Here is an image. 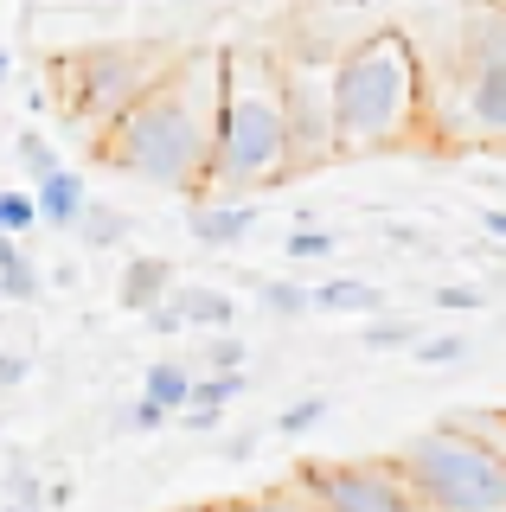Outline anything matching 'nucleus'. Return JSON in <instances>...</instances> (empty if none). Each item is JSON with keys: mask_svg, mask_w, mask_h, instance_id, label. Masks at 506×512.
<instances>
[{"mask_svg": "<svg viewBox=\"0 0 506 512\" xmlns=\"http://www.w3.org/2000/svg\"><path fill=\"white\" fill-rule=\"evenodd\" d=\"M218 109H225V45H186L116 122L90 141V160L129 173L141 186L199 199L218 148Z\"/></svg>", "mask_w": 506, "mask_h": 512, "instance_id": "obj_1", "label": "nucleus"}, {"mask_svg": "<svg viewBox=\"0 0 506 512\" xmlns=\"http://www.w3.org/2000/svg\"><path fill=\"white\" fill-rule=\"evenodd\" d=\"M334 122L340 154H385L430 135V77L410 32L378 26L353 39L334 64Z\"/></svg>", "mask_w": 506, "mask_h": 512, "instance_id": "obj_2", "label": "nucleus"}, {"mask_svg": "<svg viewBox=\"0 0 506 512\" xmlns=\"http://www.w3.org/2000/svg\"><path fill=\"white\" fill-rule=\"evenodd\" d=\"M289 180V103H282V58L257 45H225V109L205 192L250 199ZM199 192V199H205Z\"/></svg>", "mask_w": 506, "mask_h": 512, "instance_id": "obj_3", "label": "nucleus"}, {"mask_svg": "<svg viewBox=\"0 0 506 512\" xmlns=\"http://www.w3.org/2000/svg\"><path fill=\"white\" fill-rule=\"evenodd\" d=\"M180 52L186 45L173 39H97L52 52L45 58V109H58V122L77 141H97Z\"/></svg>", "mask_w": 506, "mask_h": 512, "instance_id": "obj_4", "label": "nucleus"}, {"mask_svg": "<svg viewBox=\"0 0 506 512\" xmlns=\"http://www.w3.org/2000/svg\"><path fill=\"white\" fill-rule=\"evenodd\" d=\"M423 512H506V448L436 423L398 448Z\"/></svg>", "mask_w": 506, "mask_h": 512, "instance_id": "obj_5", "label": "nucleus"}, {"mask_svg": "<svg viewBox=\"0 0 506 512\" xmlns=\"http://www.w3.org/2000/svg\"><path fill=\"white\" fill-rule=\"evenodd\" d=\"M436 135L462 148H506V13L487 0L462 20L455 116H436Z\"/></svg>", "mask_w": 506, "mask_h": 512, "instance_id": "obj_6", "label": "nucleus"}, {"mask_svg": "<svg viewBox=\"0 0 506 512\" xmlns=\"http://www.w3.org/2000/svg\"><path fill=\"white\" fill-rule=\"evenodd\" d=\"M334 58L295 52L282 58V103H289V180L321 173L340 160V122H334Z\"/></svg>", "mask_w": 506, "mask_h": 512, "instance_id": "obj_7", "label": "nucleus"}, {"mask_svg": "<svg viewBox=\"0 0 506 512\" xmlns=\"http://www.w3.org/2000/svg\"><path fill=\"white\" fill-rule=\"evenodd\" d=\"M295 487L314 500V512H423L398 455L366 461H302Z\"/></svg>", "mask_w": 506, "mask_h": 512, "instance_id": "obj_8", "label": "nucleus"}, {"mask_svg": "<svg viewBox=\"0 0 506 512\" xmlns=\"http://www.w3.org/2000/svg\"><path fill=\"white\" fill-rule=\"evenodd\" d=\"M186 231H193V244L205 250H237L250 231H257V205H244V199H193L186 205Z\"/></svg>", "mask_w": 506, "mask_h": 512, "instance_id": "obj_9", "label": "nucleus"}, {"mask_svg": "<svg viewBox=\"0 0 506 512\" xmlns=\"http://www.w3.org/2000/svg\"><path fill=\"white\" fill-rule=\"evenodd\" d=\"M244 391H250V372H199V378H193V397H186V410L173 416V423H180V429H199V436H205V429L225 423V410H231Z\"/></svg>", "mask_w": 506, "mask_h": 512, "instance_id": "obj_10", "label": "nucleus"}, {"mask_svg": "<svg viewBox=\"0 0 506 512\" xmlns=\"http://www.w3.org/2000/svg\"><path fill=\"white\" fill-rule=\"evenodd\" d=\"M173 282H180V276H173L167 256H129V263H122V276H116V301L129 314H154L173 295Z\"/></svg>", "mask_w": 506, "mask_h": 512, "instance_id": "obj_11", "label": "nucleus"}, {"mask_svg": "<svg viewBox=\"0 0 506 512\" xmlns=\"http://www.w3.org/2000/svg\"><path fill=\"white\" fill-rule=\"evenodd\" d=\"M167 308L180 314V327H205V333L237 327V301L225 295V288H205V282H173Z\"/></svg>", "mask_w": 506, "mask_h": 512, "instance_id": "obj_12", "label": "nucleus"}, {"mask_svg": "<svg viewBox=\"0 0 506 512\" xmlns=\"http://www.w3.org/2000/svg\"><path fill=\"white\" fill-rule=\"evenodd\" d=\"M33 199H39V224L77 231V218H84V205H90V186H84V173L58 167V173H45V180L33 186Z\"/></svg>", "mask_w": 506, "mask_h": 512, "instance_id": "obj_13", "label": "nucleus"}, {"mask_svg": "<svg viewBox=\"0 0 506 512\" xmlns=\"http://www.w3.org/2000/svg\"><path fill=\"white\" fill-rule=\"evenodd\" d=\"M385 308V288L359 282V276H334V282H314V314H378Z\"/></svg>", "mask_w": 506, "mask_h": 512, "instance_id": "obj_14", "label": "nucleus"}, {"mask_svg": "<svg viewBox=\"0 0 506 512\" xmlns=\"http://www.w3.org/2000/svg\"><path fill=\"white\" fill-rule=\"evenodd\" d=\"M193 365H186V359H154L148 365V378H141V397H154V404H161V410H173V416H180L186 410V397H193Z\"/></svg>", "mask_w": 506, "mask_h": 512, "instance_id": "obj_15", "label": "nucleus"}, {"mask_svg": "<svg viewBox=\"0 0 506 512\" xmlns=\"http://www.w3.org/2000/svg\"><path fill=\"white\" fill-rule=\"evenodd\" d=\"M0 295L39 301V263L26 250V237H7V231H0Z\"/></svg>", "mask_w": 506, "mask_h": 512, "instance_id": "obj_16", "label": "nucleus"}, {"mask_svg": "<svg viewBox=\"0 0 506 512\" xmlns=\"http://www.w3.org/2000/svg\"><path fill=\"white\" fill-rule=\"evenodd\" d=\"M205 512H314V500L295 480H282V487H263V493H244V500H218Z\"/></svg>", "mask_w": 506, "mask_h": 512, "instance_id": "obj_17", "label": "nucleus"}, {"mask_svg": "<svg viewBox=\"0 0 506 512\" xmlns=\"http://www.w3.org/2000/svg\"><path fill=\"white\" fill-rule=\"evenodd\" d=\"M257 301H263V314H276V320H302V314H314V288H308V282H289V276L257 282Z\"/></svg>", "mask_w": 506, "mask_h": 512, "instance_id": "obj_18", "label": "nucleus"}, {"mask_svg": "<svg viewBox=\"0 0 506 512\" xmlns=\"http://www.w3.org/2000/svg\"><path fill=\"white\" fill-rule=\"evenodd\" d=\"M77 237H84L90 250H116L122 237H129V218L116 212V205H103V199H90L84 205V218H77Z\"/></svg>", "mask_w": 506, "mask_h": 512, "instance_id": "obj_19", "label": "nucleus"}, {"mask_svg": "<svg viewBox=\"0 0 506 512\" xmlns=\"http://www.w3.org/2000/svg\"><path fill=\"white\" fill-rule=\"evenodd\" d=\"M13 160H20V167L33 173V186L45 180V173H58V167H65V160H58V148L39 135V128H20V135H13Z\"/></svg>", "mask_w": 506, "mask_h": 512, "instance_id": "obj_20", "label": "nucleus"}, {"mask_svg": "<svg viewBox=\"0 0 506 512\" xmlns=\"http://www.w3.org/2000/svg\"><path fill=\"white\" fill-rule=\"evenodd\" d=\"M327 410H334L327 397H295L289 410H276V423H270V429L295 442V436H308V429H321V423H327Z\"/></svg>", "mask_w": 506, "mask_h": 512, "instance_id": "obj_21", "label": "nucleus"}, {"mask_svg": "<svg viewBox=\"0 0 506 512\" xmlns=\"http://www.w3.org/2000/svg\"><path fill=\"white\" fill-rule=\"evenodd\" d=\"M282 250H289L295 263H314V256H334L340 250V231H334V224H295Z\"/></svg>", "mask_w": 506, "mask_h": 512, "instance_id": "obj_22", "label": "nucleus"}, {"mask_svg": "<svg viewBox=\"0 0 506 512\" xmlns=\"http://www.w3.org/2000/svg\"><path fill=\"white\" fill-rule=\"evenodd\" d=\"M410 359H417L423 372H442V365H462L468 359V340H462V333H430V340L410 346Z\"/></svg>", "mask_w": 506, "mask_h": 512, "instance_id": "obj_23", "label": "nucleus"}, {"mask_svg": "<svg viewBox=\"0 0 506 512\" xmlns=\"http://www.w3.org/2000/svg\"><path fill=\"white\" fill-rule=\"evenodd\" d=\"M33 224H39V199H33V192L0 186V231H7V237H26Z\"/></svg>", "mask_w": 506, "mask_h": 512, "instance_id": "obj_24", "label": "nucleus"}, {"mask_svg": "<svg viewBox=\"0 0 506 512\" xmlns=\"http://www.w3.org/2000/svg\"><path fill=\"white\" fill-rule=\"evenodd\" d=\"M244 359H250V346L237 340V333L225 327V333H212L205 340V352H199V372H244Z\"/></svg>", "mask_w": 506, "mask_h": 512, "instance_id": "obj_25", "label": "nucleus"}, {"mask_svg": "<svg viewBox=\"0 0 506 512\" xmlns=\"http://www.w3.org/2000/svg\"><path fill=\"white\" fill-rule=\"evenodd\" d=\"M167 423H173V410H161L154 397H135V404L116 410V429H122V436H154V429H167Z\"/></svg>", "mask_w": 506, "mask_h": 512, "instance_id": "obj_26", "label": "nucleus"}, {"mask_svg": "<svg viewBox=\"0 0 506 512\" xmlns=\"http://www.w3.org/2000/svg\"><path fill=\"white\" fill-rule=\"evenodd\" d=\"M417 340H423V333L410 327V320H372V327H366V346L372 352H404V346H417Z\"/></svg>", "mask_w": 506, "mask_h": 512, "instance_id": "obj_27", "label": "nucleus"}, {"mask_svg": "<svg viewBox=\"0 0 506 512\" xmlns=\"http://www.w3.org/2000/svg\"><path fill=\"white\" fill-rule=\"evenodd\" d=\"M26 372H33V359H26L20 346H0V397H7V391H20Z\"/></svg>", "mask_w": 506, "mask_h": 512, "instance_id": "obj_28", "label": "nucleus"}, {"mask_svg": "<svg viewBox=\"0 0 506 512\" xmlns=\"http://www.w3.org/2000/svg\"><path fill=\"white\" fill-rule=\"evenodd\" d=\"M481 301H487V295H481V288H468V282H455V288H449V282H442V288H436V308H455V314H468V308H481Z\"/></svg>", "mask_w": 506, "mask_h": 512, "instance_id": "obj_29", "label": "nucleus"}, {"mask_svg": "<svg viewBox=\"0 0 506 512\" xmlns=\"http://www.w3.org/2000/svg\"><path fill=\"white\" fill-rule=\"evenodd\" d=\"M250 455H257V429H244V436L225 442V461H250Z\"/></svg>", "mask_w": 506, "mask_h": 512, "instance_id": "obj_30", "label": "nucleus"}, {"mask_svg": "<svg viewBox=\"0 0 506 512\" xmlns=\"http://www.w3.org/2000/svg\"><path fill=\"white\" fill-rule=\"evenodd\" d=\"M481 224H487V237H506V205H481Z\"/></svg>", "mask_w": 506, "mask_h": 512, "instance_id": "obj_31", "label": "nucleus"}, {"mask_svg": "<svg viewBox=\"0 0 506 512\" xmlns=\"http://www.w3.org/2000/svg\"><path fill=\"white\" fill-rule=\"evenodd\" d=\"M7 77H13V58H7V52H0V84H7Z\"/></svg>", "mask_w": 506, "mask_h": 512, "instance_id": "obj_32", "label": "nucleus"}, {"mask_svg": "<svg viewBox=\"0 0 506 512\" xmlns=\"http://www.w3.org/2000/svg\"><path fill=\"white\" fill-rule=\"evenodd\" d=\"M7 512H45V506H20V500H7Z\"/></svg>", "mask_w": 506, "mask_h": 512, "instance_id": "obj_33", "label": "nucleus"}, {"mask_svg": "<svg viewBox=\"0 0 506 512\" xmlns=\"http://www.w3.org/2000/svg\"><path fill=\"white\" fill-rule=\"evenodd\" d=\"M487 7H500V13H506V0H487Z\"/></svg>", "mask_w": 506, "mask_h": 512, "instance_id": "obj_34", "label": "nucleus"}, {"mask_svg": "<svg viewBox=\"0 0 506 512\" xmlns=\"http://www.w3.org/2000/svg\"><path fill=\"white\" fill-rule=\"evenodd\" d=\"M199 512H205V506H199Z\"/></svg>", "mask_w": 506, "mask_h": 512, "instance_id": "obj_35", "label": "nucleus"}]
</instances>
